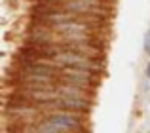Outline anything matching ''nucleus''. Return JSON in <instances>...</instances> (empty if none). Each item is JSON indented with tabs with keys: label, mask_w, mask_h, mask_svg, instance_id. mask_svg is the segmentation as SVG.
<instances>
[{
	"label": "nucleus",
	"mask_w": 150,
	"mask_h": 133,
	"mask_svg": "<svg viewBox=\"0 0 150 133\" xmlns=\"http://www.w3.org/2000/svg\"><path fill=\"white\" fill-rule=\"evenodd\" d=\"M144 76L150 80V59H148V63H146V69H144Z\"/></svg>",
	"instance_id": "obj_5"
},
{
	"label": "nucleus",
	"mask_w": 150,
	"mask_h": 133,
	"mask_svg": "<svg viewBox=\"0 0 150 133\" xmlns=\"http://www.w3.org/2000/svg\"><path fill=\"white\" fill-rule=\"evenodd\" d=\"M51 63L59 69H82V70H93V72H101L105 70V63L103 59H97V57H88L82 55V53L76 52H59L57 55L51 59Z\"/></svg>",
	"instance_id": "obj_2"
},
{
	"label": "nucleus",
	"mask_w": 150,
	"mask_h": 133,
	"mask_svg": "<svg viewBox=\"0 0 150 133\" xmlns=\"http://www.w3.org/2000/svg\"><path fill=\"white\" fill-rule=\"evenodd\" d=\"M59 82L63 84H74L82 88H97L101 82V72L93 70H82V69H61L59 72Z\"/></svg>",
	"instance_id": "obj_3"
},
{
	"label": "nucleus",
	"mask_w": 150,
	"mask_h": 133,
	"mask_svg": "<svg viewBox=\"0 0 150 133\" xmlns=\"http://www.w3.org/2000/svg\"><path fill=\"white\" fill-rule=\"evenodd\" d=\"M40 120L53 124V126L61 127L69 133H84L86 126H88L86 114L70 112V110H44L40 114Z\"/></svg>",
	"instance_id": "obj_1"
},
{
	"label": "nucleus",
	"mask_w": 150,
	"mask_h": 133,
	"mask_svg": "<svg viewBox=\"0 0 150 133\" xmlns=\"http://www.w3.org/2000/svg\"><path fill=\"white\" fill-rule=\"evenodd\" d=\"M143 50L146 55H150V29L144 33V38H143Z\"/></svg>",
	"instance_id": "obj_4"
}]
</instances>
